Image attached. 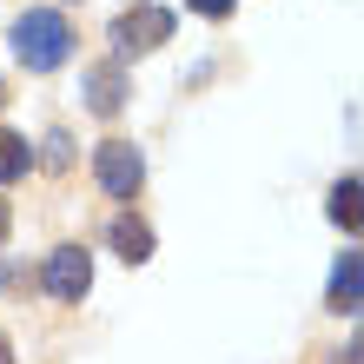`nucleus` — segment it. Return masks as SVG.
I'll return each instance as SVG.
<instances>
[{
  "label": "nucleus",
  "instance_id": "f257e3e1",
  "mask_svg": "<svg viewBox=\"0 0 364 364\" xmlns=\"http://www.w3.org/2000/svg\"><path fill=\"white\" fill-rule=\"evenodd\" d=\"M14 53L27 60L33 73H53L60 60L73 53V27H67V14H53V7H27L14 20Z\"/></svg>",
  "mask_w": 364,
  "mask_h": 364
},
{
  "label": "nucleus",
  "instance_id": "f03ea898",
  "mask_svg": "<svg viewBox=\"0 0 364 364\" xmlns=\"http://www.w3.org/2000/svg\"><path fill=\"white\" fill-rule=\"evenodd\" d=\"M93 173H100V186L113 192V199H133L139 179H146V159H139L133 139H106L100 153H93Z\"/></svg>",
  "mask_w": 364,
  "mask_h": 364
},
{
  "label": "nucleus",
  "instance_id": "7ed1b4c3",
  "mask_svg": "<svg viewBox=\"0 0 364 364\" xmlns=\"http://www.w3.org/2000/svg\"><path fill=\"white\" fill-rule=\"evenodd\" d=\"M159 40H173V14L166 7H133L113 20V47L119 53H153Z\"/></svg>",
  "mask_w": 364,
  "mask_h": 364
},
{
  "label": "nucleus",
  "instance_id": "20e7f679",
  "mask_svg": "<svg viewBox=\"0 0 364 364\" xmlns=\"http://www.w3.org/2000/svg\"><path fill=\"white\" fill-rule=\"evenodd\" d=\"M87 285H93V259L80 245H60L53 259H47V291L73 305V298H87Z\"/></svg>",
  "mask_w": 364,
  "mask_h": 364
},
{
  "label": "nucleus",
  "instance_id": "39448f33",
  "mask_svg": "<svg viewBox=\"0 0 364 364\" xmlns=\"http://www.w3.org/2000/svg\"><path fill=\"white\" fill-rule=\"evenodd\" d=\"M113 252L126 265H146V259H153V225L133 219V212H119V219H113Z\"/></svg>",
  "mask_w": 364,
  "mask_h": 364
},
{
  "label": "nucleus",
  "instance_id": "423d86ee",
  "mask_svg": "<svg viewBox=\"0 0 364 364\" xmlns=\"http://www.w3.org/2000/svg\"><path fill=\"white\" fill-rule=\"evenodd\" d=\"M87 106L100 119H113L119 106H126V80H119V67H93L87 73Z\"/></svg>",
  "mask_w": 364,
  "mask_h": 364
},
{
  "label": "nucleus",
  "instance_id": "0eeeda50",
  "mask_svg": "<svg viewBox=\"0 0 364 364\" xmlns=\"http://www.w3.org/2000/svg\"><path fill=\"white\" fill-rule=\"evenodd\" d=\"M331 305L338 311H358V252H345L338 272H331Z\"/></svg>",
  "mask_w": 364,
  "mask_h": 364
},
{
  "label": "nucleus",
  "instance_id": "6e6552de",
  "mask_svg": "<svg viewBox=\"0 0 364 364\" xmlns=\"http://www.w3.org/2000/svg\"><path fill=\"white\" fill-rule=\"evenodd\" d=\"M27 166H33V146L20 139V133H0V186H7V179H20Z\"/></svg>",
  "mask_w": 364,
  "mask_h": 364
},
{
  "label": "nucleus",
  "instance_id": "1a4fd4ad",
  "mask_svg": "<svg viewBox=\"0 0 364 364\" xmlns=\"http://www.w3.org/2000/svg\"><path fill=\"white\" fill-rule=\"evenodd\" d=\"M331 219L345 225V232H358V179H338L331 186Z\"/></svg>",
  "mask_w": 364,
  "mask_h": 364
},
{
  "label": "nucleus",
  "instance_id": "9d476101",
  "mask_svg": "<svg viewBox=\"0 0 364 364\" xmlns=\"http://www.w3.org/2000/svg\"><path fill=\"white\" fill-rule=\"evenodd\" d=\"M186 7H192V14H205V20H225V14H232V0H186Z\"/></svg>",
  "mask_w": 364,
  "mask_h": 364
},
{
  "label": "nucleus",
  "instance_id": "9b49d317",
  "mask_svg": "<svg viewBox=\"0 0 364 364\" xmlns=\"http://www.w3.org/2000/svg\"><path fill=\"white\" fill-rule=\"evenodd\" d=\"M7 232H14V212H7V199H0V245H7Z\"/></svg>",
  "mask_w": 364,
  "mask_h": 364
},
{
  "label": "nucleus",
  "instance_id": "f8f14e48",
  "mask_svg": "<svg viewBox=\"0 0 364 364\" xmlns=\"http://www.w3.org/2000/svg\"><path fill=\"white\" fill-rule=\"evenodd\" d=\"M0 364H7V338H0Z\"/></svg>",
  "mask_w": 364,
  "mask_h": 364
},
{
  "label": "nucleus",
  "instance_id": "ddd939ff",
  "mask_svg": "<svg viewBox=\"0 0 364 364\" xmlns=\"http://www.w3.org/2000/svg\"><path fill=\"white\" fill-rule=\"evenodd\" d=\"M0 106H7V87H0Z\"/></svg>",
  "mask_w": 364,
  "mask_h": 364
}]
</instances>
